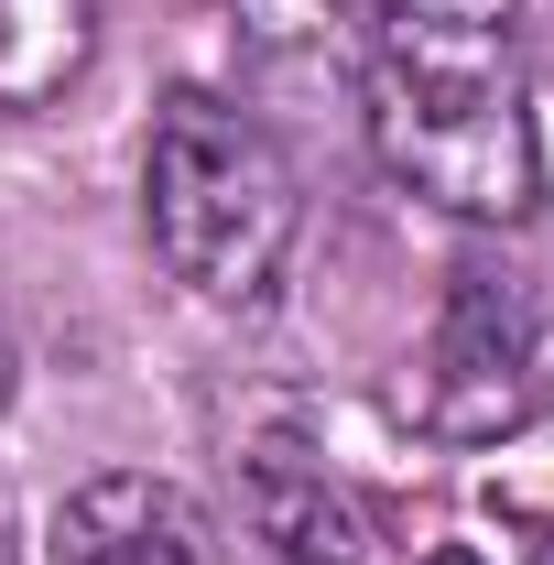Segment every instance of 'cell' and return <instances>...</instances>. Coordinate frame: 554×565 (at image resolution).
I'll return each mask as SVG.
<instances>
[{"label": "cell", "instance_id": "1", "mask_svg": "<svg viewBox=\"0 0 554 565\" xmlns=\"http://www.w3.org/2000/svg\"><path fill=\"white\" fill-rule=\"evenodd\" d=\"M359 98H370V152L424 207L468 228H522L544 207L522 0H370Z\"/></svg>", "mask_w": 554, "mask_h": 565}, {"label": "cell", "instance_id": "2", "mask_svg": "<svg viewBox=\"0 0 554 565\" xmlns=\"http://www.w3.org/2000/svg\"><path fill=\"white\" fill-rule=\"evenodd\" d=\"M141 228L185 294L273 305L305 207H294V174L262 141V120H239L207 87H174L152 109V141H141Z\"/></svg>", "mask_w": 554, "mask_h": 565}, {"label": "cell", "instance_id": "3", "mask_svg": "<svg viewBox=\"0 0 554 565\" xmlns=\"http://www.w3.org/2000/svg\"><path fill=\"white\" fill-rule=\"evenodd\" d=\"M414 424L435 446H500L544 414V316L533 294L489 262H457L446 273V316L424 338V370H414Z\"/></svg>", "mask_w": 554, "mask_h": 565}, {"label": "cell", "instance_id": "4", "mask_svg": "<svg viewBox=\"0 0 554 565\" xmlns=\"http://www.w3.org/2000/svg\"><path fill=\"white\" fill-rule=\"evenodd\" d=\"M44 555L55 565H228V544H217V522H207L196 490L141 479V468H109V479L66 490Z\"/></svg>", "mask_w": 554, "mask_h": 565}, {"label": "cell", "instance_id": "5", "mask_svg": "<svg viewBox=\"0 0 554 565\" xmlns=\"http://www.w3.org/2000/svg\"><path fill=\"white\" fill-rule=\"evenodd\" d=\"M239 565H370V511L273 435L239 457Z\"/></svg>", "mask_w": 554, "mask_h": 565}, {"label": "cell", "instance_id": "6", "mask_svg": "<svg viewBox=\"0 0 554 565\" xmlns=\"http://www.w3.org/2000/svg\"><path fill=\"white\" fill-rule=\"evenodd\" d=\"M98 55V0H0V109L66 98Z\"/></svg>", "mask_w": 554, "mask_h": 565}, {"label": "cell", "instance_id": "7", "mask_svg": "<svg viewBox=\"0 0 554 565\" xmlns=\"http://www.w3.org/2000/svg\"><path fill=\"white\" fill-rule=\"evenodd\" d=\"M239 22H251V44H327V22H338V0H228Z\"/></svg>", "mask_w": 554, "mask_h": 565}, {"label": "cell", "instance_id": "8", "mask_svg": "<svg viewBox=\"0 0 554 565\" xmlns=\"http://www.w3.org/2000/svg\"><path fill=\"white\" fill-rule=\"evenodd\" d=\"M424 565H479V555H468V544H435V555H424Z\"/></svg>", "mask_w": 554, "mask_h": 565}, {"label": "cell", "instance_id": "9", "mask_svg": "<svg viewBox=\"0 0 554 565\" xmlns=\"http://www.w3.org/2000/svg\"><path fill=\"white\" fill-rule=\"evenodd\" d=\"M0 403H11V327H0Z\"/></svg>", "mask_w": 554, "mask_h": 565}, {"label": "cell", "instance_id": "10", "mask_svg": "<svg viewBox=\"0 0 554 565\" xmlns=\"http://www.w3.org/2000/svg\"><path fill=\"white\" fill-rule=\"evenodd\" d=\"M533 565H554V533H544V544H533Z\"/></svg>", "mask_w": 554, "mask_h": 565}]
</instances>
